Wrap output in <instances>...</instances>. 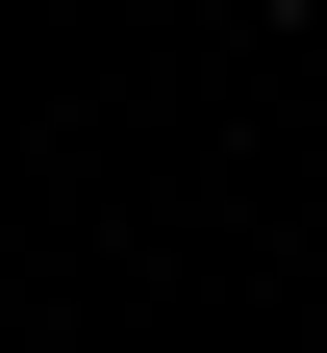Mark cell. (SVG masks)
I'll return each mask as SVG.
<instances>
[{"label":"cell","instance_id":"6da1fadb","mask_svg":"<svg viewBox=\"0 0 327 353\" xmlns=\"http://www.w3.org/2000/svg\"><path fill=\"white\" fill-rule=\"evenodd\" d=\"M252 26H327V0H252Z\"/></svg>","mask_w":327,"mask_h":353}]
</instances>
